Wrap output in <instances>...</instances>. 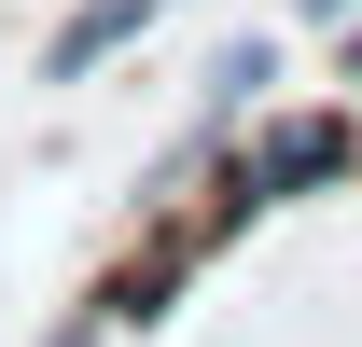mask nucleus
<instances>
[{
  "mask_svg": "<svg viewBox=\"0 0 362 347\" xmlns=\"http://www.w3.org/2000/svg\"><path fill=\"white\" fill-rule=\"evenodd\" d=\"M334 167H362L349 111H279V126L237 153V209H279V195H307V181H334Z\"/></svg>",
  "mask_w": 362,
  "mask_h": 347,
  "instance_id": "nucleus-1",
  "label": "nucleus"
},
{
  "mask_svg": "<svg viewBox=\"0 0 362 347\" xmlns=\"http://www.w3.org/2000/svg\"><path fill=\"white\" fill-rule=\"evenodd\" d=\"M265 84H279V42H223L195 70V139H223L237 111H265Z\"/></svg>",
  "mask_w": 362,
  "mask_h": 347,
  "instance_id": "nucleus-2",
  "label": "nucleus"
},
{
  "mask_svg": "<svg viewBox=\"0 0 362 347\" xmlns=\"http://www.w3.org/2000/svg\"><path fill=\"white\" fill-rule=\"evenodd\" d=\"M139 14H153V0H84V14L42 42V84H84L98 56H126V28H139Z\"/></svg>",
  "mask_w": 362,
  "mask_h": 347,
  "instance_id": "nucleus-3",
  "label": "nucleus"
},
{
  "mask_svg": "<svg viewBox=\"0 0 362 347\" xmlns=\"http://www.w3.org/2000/svg\"><path fill=\"white\" fill-rule=\"evenodd\" d=\"M349 14H362V0H307V28H349Z\"/></svg>",
  "mask_w": 362,
  "mask_h": 347,
  "instance_id": "nucleus-4",
  "label": "nucleus"
},
{
  "mask_svg": "<svg viewBox=\"0 0 362 347\" xmlns=\"http://www.w3.org/2000/svg\"><path fill=\"white\" fill-rule=\"evenodd\" d=\"M334 42H349V70H362V14H349V28H334Z\"/></svg>",
  "mask_w": 362,
  "mask_h": 347,
  "instance_id": "nucleus-5",
  "label": "nucleus"
},
{
  "mask_svg": "<svg viewBox=\"0 0 362 347\" xmlns=\"http://www.w3.org/2000/svg\"><path fill=\"white\" fill-rule=\"evenodd\" d=\"M153 14H168V0H153Z\"/></svg>",
  "mask_w": 362,
  "mask_h": 347,
  "instance_id": "nucleus-6",
  "label": "nucleus"
}]
</instances>
